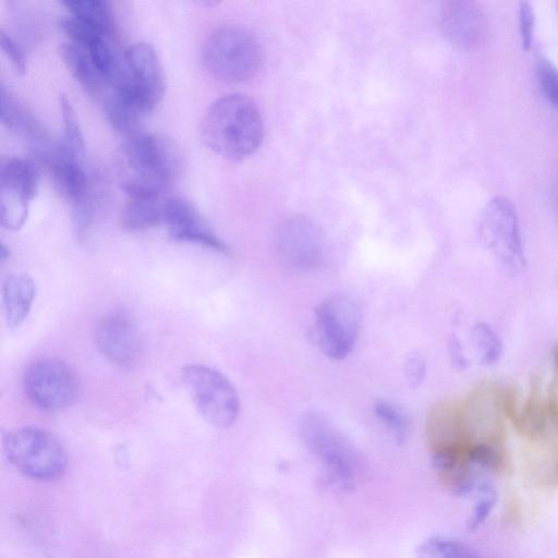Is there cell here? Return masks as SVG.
I'll list each match as a JSON object with an SVG mask.
<instances>
[{"label":"cell","instance_id":"1","mask_svg":"<svg viewBox=\"0 0 558 558\" xmlns=\"http://www.w3.org/2000/svg\"><path fill=\"white\" fill-rule=\"evenodd\" d=\"M202 138L209 149L225 158L242 160L252 156L264 140L258 107L240 93L216 99L204 116Z\"/></svg>","mask_w":558,"mask_h":558},{"label":"cell","instance_id":"2","mask_svg":"<svg viewBox=\"0 0 558 558\" xmlns=\"http://www.w3.org/2000/svg\"><path fill=\"white\" fill-rule=\"evenodd\" d=\"M35 154L48 170L58 193L71 205L75 232L84 238L95 217L96 198L80 155L63 141L35 149Z\"/></svg>","mask_w":558,"mask_h":558},{"label":"cell","instance_id":"3","mask_svg":"<svg viewBox=\"0 0 558 558\" xmlns=\"http://www.w3.org/2000/svg\"><path fill=\"white\" fill-rule=\"evenodd\" d=\"M202 62L208 74L218 81L243 82L257 72L262 50L257 38L247 28L225 25L206 38Z\"/></svg>","mask_w":558,"mask_h":558},{"label":"cell","instance_id":"4","mask_svg":"<svg viewBox=\"0 0 558 558\" xmlns=\"http://www.w3.org/2000/svg\"><path fill=\"white\" fill-rule=\"evenodd\" d=\"M3 448L10 463L33 480H58L68 466V454L60 440L40 427L25 426L8 433Z\"/></svg>","mask_w":558,"mask_h":558},{"label":"cell","instance_id":"5","mask_svg":"<svg viewBox=\"0 0 558 558\" xmlns=\"http://www.w3.org/2000/svg\"><path fill=\"white\" fill-rule=\"evenodd\" d=\"M110 87L130 97L147 113L151 112L166 90L163 69L154 47L145 41L130 45Z\"/></svg>","mask_w":558,"mask_h":558},{"label":"cell","instance_id":"6","mask_svg":"<svg viewBox=\"0 0 558 558\" xmlns=\"http://www.w3.org/2000/svg\"><path fill=\"white\" fill-rule=\"evenodd\" d=\"M23 388L38 409L56 412L74 404L82 381L76 369L57 357H44L29 364L23 375Z\"/></svg>","mask_w":558,"mask_h":558},{"label":"cell","instance_id":"7","mask_svg":"<svg viewBox=\"0 0 558 558\" xmlns=\"http://www.w3.org/2000/svg\"><path fill=\"white\" fill-rule=\"evenodd\" d=\"M300 430L307 447L324 464L326 481L342 492L352 488L354 454L332 423L323 414L310 412L302 417Z\"/></svg>","mask_w":558,"mask_h":558},{"label":"cell","instance_id":"8","mask_svg":"<svg viewBox=\"0 0 558 558\" xmlns=\"http://www.w3.org/2000/svg\"><path fill=\"white\" fill-rule=\"evenodd\" d=\"M182 377L195 408L207 423L227 428L235 422L239 397L223 374L206 365L190 364L184 367Z\"/></svg>","mask_w":558,"mask_h":558},{"label":"cell","instance_id":"9","mask_svg":"<svg viewBox=\"0 0 558 558\" xmlns=\"http://www.w3.org/2000/svg\"><path fill=\"white\" fill-rule=\"evenodd\" d=\"M125 159L136 178L170 191L182 169V158L174 143L155 133L138 132L124 142Z\"/></svg>","mask_w":558,"mask_h":558},{"label":"cell","instance_id":"10","mask_svg":"<svg viewBox=\"0 0 558 558\" xmlns=\"http://www.w3.org/2000/svg\"><path fill=\"white\" fill-rule=\"evenodd\" d=\"M480 236L509 270L518 272L523 269V242L518 214L510 199L495 196L486 203L480 220Z\"/></svg>","mask_w":558,"mask_h":558},{"label":"cell","instance_id":"11","mask_svg":"<svg viewBox=\"0 0 558 558\" xmlns=\"http://www.w3.org/2000/svg\"><path fill=\"white\" fill-rule=\"evenodd\" d=\"M39 184L36 163L23 157L0 160V221L8 230L21 229Z\"/></svg>","mask_w":558,"mask_h":558},{"label":"cell","instance_id":"12","mask_svg":"<svg viewBox=\"0 0 558 558\" xmlns=\"http://www.w3.org/2000/svg\"><path fill=\"white\" fill-rule=\"evenodd\" d=\"M316 333L320 350L331 360H342L353 350L361 315L357 305L347 295L324 300L316 308Z\"/></svg>","mask_w":558,"mask_h":558},{"label":"cell","instance_id":"13","mask_svg":"<svg viewBox=\"0 0 558 558\" xmlns=\"http://www.w3.org/2000/svg\"><path fill=\"white\" fill-rule=\"evenodd\" d=\"M276 243L283 264L294 271L311 272L324 262V235L307 217L293 216L283 220L277 230Z\"/></svg>","mask_w":558,"mask_h":558},{"label":"cell","instance_id":"14","mask_svg":"<svg viewBox=\"0 0 558 558\" xmlns=\"http://www.w3.org/2000/svg\"><path fill=\"white\" fill-rule=\"evenodd\" d=\"M95 342L100 354L120 368H132L143 353L138 327L123 311H112L98 322Z\"/></svg>","mask_w":558,"mask_h":558},{"label":"cell","instance_id":"15","mask_svg":"<svg viewBox=\"0 0 558 558\" xmlns=\"http://www.w3.org/2000/svg\"><path fill=\"white\" fill-rule=\"evenodd\" d=\"M440 29L450 45L461 50L480 47L487 37V19L482 8L470 0L444 3L439 17Z\"/></svg>","mask_w":558,"mask_h":558},{"label":"cell","instance_id":"16","mask_svg":"<svg viewBox=\"0 0 558 558\" xmlns=\"http://www.w3.org/2000/svg\"><path fill=\"white\" fill-rule=\"evenodd\" d=\"M163 223L170 238L177 242L195 243L216 252H228L226 243L209 228L193 203L184 197L166 199Z\"/></svg>","mask_w":558,"mask_h":558},{"label":"cell","instance_id":"17","mask_svg":"<svg viewBox=\"0 0 558 558\" xmlns=\"http://www.w3.org/2000/svg\"><path fill=\"white\" fill-rule=\"evenodd\" d=\"M59 26L70 41L81 46L89 53L97 69L110 85L121 66V59L114 52L111 39L72 15L62 16Z\"/></svg>","mask_w":558,"mask_h":558},{"label":"cell","instance_id":"18","mask_svg":"<svg viewBox=\"0 0 558 558\" xmlns=\"http://www.w3.org/2000/svg\"><path fill=\"white\" fill-rule=\"evenodd\" d=\"M1 295L7 325L11 329H16L31 313L36 284L27 274H11L2 283Z\"/></svg>","mask_w":558,"mask_h":558},{"label":"cell","instance_id":"19","mask_svg":"<svg viewBox=\"0 0 558 558\" xmlns=\"http://www.w3.org/2000/svg\"><path fill=\"white\" fill-rule=\"evenodd\" d=\"M0 121L32 142L35 149L50 143L41 124L3 85L0 86Z\"/></svg>","mask_w":558,"mask_h":558},{"label":"cell","instance_id":"20","mask_svg":"<svg viewBox=\"0 0 558 558\" xmlns=\"http://www.w3.org/2000/svg\"><path fill=\"white\" fill-rule=\"evenodd\" d=\"M525 456V476L537 487H558V445L550 436L530 440Z\"/></svg>","mask_w":558,"mask_h":558},{"label":"cell","instance_id":"21","mask_svg":"<svg viewBox=\"0 0 558 558\" xmlns=\"http://www.w3.org/2000/svg\"><path fill=\"white\" fill-rule=\"evenodd\" d=\"M59 53L73 77L89 95L99 96L110 87L89 53L81 46L64 41L59 47Z\"/></svg>","mask_w":558,"mask_h":558},{"label":"cell","instance_id":"22","mask_svg":"<svg viewBox=\"0 0 558 558\" xmlns=\"http://www.w3.org/2000/svg\"><path fill=\"white\" fill-rule=\"evenodd\" d=\"M104 109L112 128L126 137L141 132V125L148 114L130 97L113 88L104 96Z\"/></svg>","mask_w":558,"mask_h":558},{"label":"cell","instance_id":"23","mask_svg":"<svg viewBox=\"0 0 558 558\" xmlns=\"http://www.w3.org/2000/svg\"><path fill=\"white\" fill-rule=\"evenodd\" d=\"M62 4L70 15L113 40L117 21L112 4L107 0H64Z\"/></svg>","mask_w":558,"mask_h":558},{"label":"cell","instance_id":"24","mask_svg":"<svg viewBox=\"0 0 558 558\" xmlns=\"http://www.w3.org/2000/svg\"><path fill=\"white\" fill-rule=\"evenodd\" d=\"M167 198L129 199L120 215L121 227L126 231L135 232L163 223V207Z\"/></svg>","mask_w":558,"mask_h":558},{"label":"cell","instance_id":"25","mask_svg":"<svg viewBox=\"0 0 558 558\" xmlns=\"http://www.w3.org/2000/svg\"><path fill=\"white\" fill-rule=\"evenodd\" d=\"M417 558H481L469 545L448 537L434 536L416 548Z\"/></svg>","mask_w":558,"mask_h":558},{"label":"cell","instance_id":"26","mask_svg":"<svg viewBox=\"0 0 558 558\" xmlns=\"http://www.w3.org/2000/svg\"><path fill=\"white\" fill-rule=\"evenodd\" d=\"M471 341L478 361L483 365L496 363L502 352L498 333L486 323H477L471 330Z\"/></svg>","mask_w":558,"mask_h":558},{"label":"cell","instance_id":"27","mask_svg":"<svg viewBox=\"0 0 558 558\" xmlns=\"http://www.w3.org/2000/svg\"><path fill=\"white\" fill-rule=\"evenodd\" d=\"M374 412L398 442H403L407 439L410 430V418L400 405L380 399L376 401Z\"/></svg>","mask_w":558,"mask_h":558},{"label":"cell","instance_id":"28","mask_svg":"<svg viewBox=\"0 0 558 558\" xmlns=\"http://www.w3.org/2000/svg\"><path fill=\"white\" fill-rule=\"evenodd\" d=\"M59 107L63 121V142L81 155L84 149V138L74 109L65 95H60Z\"/></svg>","mask_w":558,"mask_h":558},{"label":"cell","instance_id":"29","mask_svg":"<svg viewBox=\"0 0 558 558\" xmlns=\"http://www.w3.org/2000/svg\"><path fill=\"white\" fill-rule=\"evenodd\" d=\"M474 490L477 499L468 521L470 531L476 530L487 519L497 501V493L489 483L481 482Z\"/></svg>","mask_w":558,"mask_h":558},{"label":"cell","instance_id":"30","mask_svg":"<svg viewBox=\"0 0 558 558\" xmlns=\"http://www.w3.org/2000/svg\"><path fill=\"white\" fill-rule=\"evenodd\" d=\"M537 76L542 92L547 100L558 106V69L548 60L539 59Z\"/></svg>","mask_w":558,"mask_h":558},{"label":"cell","instance_id":"31","mask_svg":"<svg viewBox=\"0 0 558 558\" xmlns=\"http://www.w3.org/2000/svg\"><path fill=\"white\" fill-rule=\"evenodd\" d=\"M519 34L521 47L529 50L532 46L535 15L533 7L529 2L519 5Z\"/></svg>","mask_w":558,"mask_h":558},{"label":"cell","instance_id":"32","mask_svg":"<svg viewBox=\"0 0 558 558\" xmlns=\"http://www.w3.org/2000/svg\"><path fill=\"white\" fill-rule=\"evenodd\" d=\"M0 46L13 66L21 74L26 71V59L21 46L3 29L0 31Z\"/></svg>","mask_w":558,"mask_h":558},{"label":"cell","instance_id":"33","mask_svg":"<svg viewBox=\"0 0 558 558\" xmlns=\"http://www.w3.org/2000/svg\"><path fill=\"white\" fill-rule=\"evenodd\" d=\"M403 369L410 386L417 387L424 380L426 362L420 353L412 352L407 355Z\"/></svg>","mask_w":558,"mask_h":558},{"label":"cell","instance_id":"34","mask_svg":"<svg viewBox=\"0 0 558 558\" xmlns=\"http://www.w3.org/2000/svg\"><path fill=\"white\" fill-rule=\"evenodd\" d=\"M521 502L518 496L511 494L508 496L507 501L505 504V512L504 518L505 521L509 524H518L521 520Z\"/></svg>","mask_w":558,"mask_h":558},{"label":"cell","instance_id":"35","mask_svg":"<svg viewBox=\"0 0 558 558\" xmlns=\"http://www.w3.org/2000/svg\"><path fill=\"white\" fill-rule=\"evenodd\" d=\"M449 348L452 363L458 368H464L466 366V359L463 354L461 344L456 337H451L449 341Z\"/></svg>","mask_w":558,"mask_h":558},{"label":"cell","instance_id":"36","mask_svg":"<svg viewBox=\"0 0 558 558\" xmlns=\"http://www.w3.org/2000/svg\"><path fill=\"white\" fill-rule=\"evenodd\" d=\"M9 255H10L9 248L4 244H1V247H0L1 262H4L9 257Z\"/></svg>","mask_w":558,"mask_h":558},{"label":"cell","instance_id":"37","mask_svg":"<svg viewBox=\"0 0 558 558\" xmlns=\"http://www.w3.org/2000/svg\"><path fill=\"white\" fill-rule=\"evenodd\" d=\"M555 360H556V364L558 366V347H557L556 352H555Z\"/></svg>","mask_w":558,"mask_h":558}]
</instances>
